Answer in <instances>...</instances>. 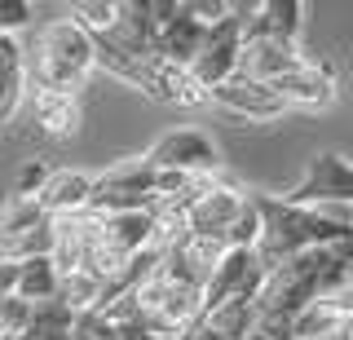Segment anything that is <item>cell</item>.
I'll use <instances>...</instances> for the list:
<instances>
[{"label":"cell","mask_w":353,"mask_h":340,"mask_svg":"<svg viewBox=\"0 0 353 340\" xmlns=\"http://www.w3.org/2000/svg\"><path fill=\"white\" fill-rule=\"evenodd\" d=\"M18 296L27 305H49L62 296V274L53 266V257H36L22 261V279H18Z\"/></svg>","instance_id":"obj_15"},{"label":"cell","mask_w":353,"mask_h":340,"mask_svg":"<svg viewBox=\"0 0 353 340\" xmlns=\"http://www.w3.org/2000/svg\"><path fill=\"white\" fill-rule=\"evenodd\" d=\"M27 106V45L18 36H0V124H9Z\"/></svg>","instance_id":"obj_13"},{"label":"cell","mask_w":353,"mask_h":340,"mask_svg":"<svg viewBox=\"0 0 353 340\" xmlns=\"http://www.w3.org/2000/svg\"><path fill=\"white\" fill-rule=\"evenodd\" d=\"M27 111H31L40 133L53 141L75 137L80 133V119H84L80 97H71V93H27Z\"/></svg>","instance_id":"obj_12"},{"label":"cell","mask_w":353,"mask_h":340,"mask_svg":"<svg viewBox=\"0 0 353 340\" xmlns=\"http://www.w3.org/2000/svg\"><path fill=\"white\" fill-rule=\"evenodd\" d=\"M75 314L71 305H62V301H49V305H36L31 310V323H27V332H22L18 340H71L75 332Z\"/></svg>","instance_id":"obj_16"},{"label":"cell","mask_w":353,"mask_h":340,"mask_svg":"<svg viewBox=\"0 0 353 340\" xmlns=\"http://www.w3.org/2000/svg\"><path fill=\"white\" fill-rule=\"evenodd\" d=\"M146 159L159 172H181V177H212L221 168V150L216 141L199 128H172L146 150Z\"/></svg>","instance_id":"obj_6"},{"label":"cell","mask_w":353,"mask_h":340,"mask_svg":"<svg viewBox=\"0 0 353 340\" xmlns=\"http://www.w3.org/2000/svg\"><path fill=\"white\" fill-rule=\"evenodd\" d=\"M243 14V40H287L296 45L305 23L301 0H261V5H239Z\"/></svg>","instance_id":"obj_7"},{"label":"cell","mask_w":353,"mask_h":340,"mask_svg":"<svg viewBox=\"0 0 353 340\" xmlns=\"http://www.w3.org/2000/svg\"><path fill=\"white\" fill-rule=\"evenodd\" d=\"M216 106H225L230 115H243V119H279L287 111V102L279 93L270 89V84H256V80H243V75H234V80H225L221 89L208 93Z\"/></svg>","instance_id":"obj_11"},{"label":"cell","mask_w":353,"mask_h":340,"mask_svg":"<svg viewBox=\"0 0 353 340\" xmlns=\"http://www.w3.org/2000/svg\"><path fill=\"white\" fill-rule=\"evenodd\" d=\"M252 203H256V212H261L256 257H261L265 274L287 266V261L301 257V252L349 243L353 239V226L340 221L327 208H296V203H287L283 194H252Z\"/></svg>","instance_id":"obj_1"},{"label":"cell","mask_w":353,"mask_h":340,"mask_svg":"<svg viewBox=\"0 0 353 340\" xmlns=\"http://www.w3.org/2000/svg\"><path fill=\"white\" fill-rule=\"evenodd\" d=\"M349 340H353V323H349Z\"/></svg>","instance_id":"obj_21"},{"label":"cell","mask_w":353,"mask_h":340,"mask_svg":"<svg viewBox=\"0 0 353 340\" xmlns=\"http://www.w3.org/2000/svg\"><path fill=\"white\" fill-rule=\"evenodd\" d=\"M301 62H305L301 45H287V40H243L239 75L243 80H256V84H279Z\"/></svg>","instance_id":"obj_10"},{"label":"cell","mask_w":353,"mask_h":340,"mask_svg":"<svg viewBox=\"0 0 353 340\" xmlns=\"http://www.w3.org/2000/svg\"><path fill=\"white\" fill-rule=\"evenodd\" d=\"M283 199L296 208H353V163L336 150H323Z\"/></svg>","instance_id":"obj_4"},{"label":"cell","mask_w":353,"mask_h":340,"mask_svg":"<svg viewBox=\"0 0 353 340\" xmlns=\"http://www.w3.org/2000/svg\"><path fill=\"white\" fill-rule=\"evenodd\" d=\"M327 212H336L340 221H349V226H353V208H327Z\"/></svg>","instance_id":"obj_20"},{"label":"cell","mask_w":353,"mask_h":340,"mask_svg":"<svg viewBox=\"0 0 353 340\" xmlns=\"http://www.w3.org/2000/svg\"><path fill=\"white\" fill-rule=\"evenodd\" d=\"M93 172H80V168H62L53 172L49 186L40 190V208L49 217H75V212H88V199H93Z\"/></svg>","instance_id":"obj_14"},{"label":"cell","mask_w":353,"mask_h":340,"mask_svg":"<svg viewBox=\"0 0 353 340\" xmlns=\"http://www.w3.org/2000/svg\"><path fill=\"white\" fill-rule=\"evenodd\" d=\"M248 199H252L248 190H239L234 181H225L216 172V177L199 190V199L185 208V234H190V239H212V243L225 248V234L234 230L239 217L248 212Z\"/></svg>","instance_id":"obj_3"},{"label":"cell","mask_w":353,"mask_h":340,"mask_svg":"<svg viewBox=\"0 0 353 340\" xmlns=\"http://www.w3.org/2000/svg\"><path fill=\"white\" fill-rule=\"evenodd\" d=\"M93 71H97V45L75 18H53L27 40V93L80 97Z\"/></svg>","instance_id":"obj_2"},{"label":"cell","mask_w":353,"mask_h":340,"mask_svg":"<svg viewBox=\"0 0 353 340\" xmlns=\"http://www.w3.org/2000/svg\"><path fill=\"white\" fill-rule=\"evenodd\" d=\"M31 27V5L27 0H0V36H18Z\"/></svg>","instance_id":"obj_18"},{"label":"cell","mask_w":353,"mask_h":340,"mask_svg":"<svg viewBox=\"0 0 353 340\" xmlns=\"http://www.w3.org/2000/svg\"><path fill=\"white\" fill-rule=\"evenodd\" d=\"M208 31H212V23H203V18L194 14L190 0L176 5V14L159 27V58L172 62V67H181V71H190L199 49H203V40H208Z\"/></svg>","instance_id":"obj_9"},{"label":"cell","mask_w":353,"mask_h":340,"mask_svg":"<svg viewBox=\"0 0 353 340\" xmlns=\"http://www.w3.org/2000/svg\"><path fill=\"white\" fill-rule=\"evenodd\" d=\"M270 89L287 102V111H292V106H305V111H323V106L336 102V71H331L327 62L305 58L292 75H283V80H279V84H270Z\"/></svg>","instance_id":"obj_8"},{"label":"cell","mask_w":353,"mask_h":340,"mask_svg":"<svg viewBox=\"0 0 353 340\" xmlns=\"http://www.w3.org/2000/svg\"><path fill=\"white\" fill-rule=\"evenodd\" d=\"M49 177L53 172H44L40 159H27L22 172H18V181H14V199H40V190L49 186Z\"/></svg>","instance_id":"obj_17"},{"label":"cell","mask_w":353,"mask_h":340,"mask_svg":"<svg viewBox=\"0 0 353 340\" xmlns=\"http://www.w3.org/2000/svg\"><path fill=\"white\" fill-rule=\"evenodd\" d=\"M18 279H22V261L0 257V296H18Z\"/></svg>","instance_id":"obj_19"},{"label":"cell","mask_w":353,"mask_h":340,"mask_svg":"<svg viewBox=\"0 0 353 340\" xmlns=\"http://www.w3.org/2000/svg\"><path fill=\"white\" fill-rule=\"evenodd\" d=\"M239 58H243V14H239V5H230V14L221 18V23H212L203 49H199V58H194V67H190L194 84L203 93L221 89L225 80H234V75H239Z\"/></svg>","instance_id":"obj_5"}]
</instances>
